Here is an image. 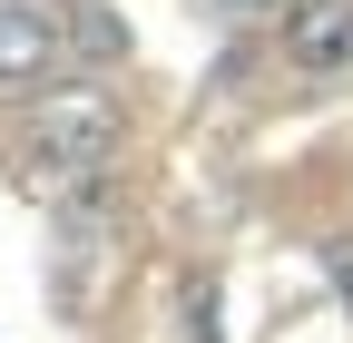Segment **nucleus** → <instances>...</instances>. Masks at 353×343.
Wrapping results in <instances>:
<instances>
[{"label":"nucleus","instance_id":"39448f33","mask_svg":"<svg viewBox=\"0 0 353 343\" xmlns=\"http://www.w3.org/2000/svg\"><path fill=\"white\" fill-rule=\"evenodd\" d=\"M216 10H236V20H255V10H285V0H216Z\"/></svg>","mask_w":353,"mask_h":343},{"label":"nucleus","instance_id":"f03ea898","mask_svg":"<svg viewBox=\"0 0 353 343\" xmlns=\"http://www.w3.org/2000/svg\"><path fill=\"white\" fill-rule=\"evenodd\" d=\"M285 59L294 69H343L353 59V0H304L285 20Z\"/></svg>","mask_w":353,"mask_h":343},{"label":"nucleus","instance_id":"7ed1b4c3","mask_svg":"<svg viewBox=\"0 0 353 343\" xmlns=\"http://www.w3.org/2000/svg\"><path fill=\"white\" fill-rule=\"evenodd\" d=\"M50 69V10L39 0H0V79Z\"/></svg>","mask_w":353,"mask_h":343},{"label":"nucleus","instance_id":"20e7f679","mask_svg":"<svg viewBox=\"0 0 353 343\" xmlns=\"http://www.w3.org/2000/svg\"><path fill=\"white\" fill-rule=\"evenodd\" d=\"M324 275H334V294L353 304V245H324Z\"/></svg>","mask_w":353,"mask_h":343},{"label":"nucleus","instance_id":"f257e3e1","mask_svg":"<svg viewBox=\"0 0 353 343\" xmlns=\"http://www.w3.org/2000/svg\"><path fill=\"white\" fill-rule=\"evenodd\" d=\"M108 147H118V108L99 98V89H59L50 108H39V127H30V167L39 177H99L108 167Z\"/></svg>","mask_w":353,"mask_h":343}]
</instances>
